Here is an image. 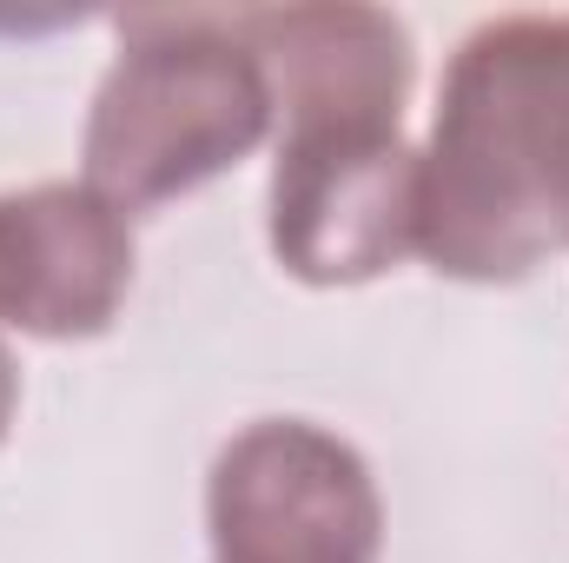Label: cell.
Masks as SVG:
<instances>
[{"instance_id":"6da1fadb","label":"cell","mask_w":569,"mask_h":563,"mask_svg":"<svg viewBox=\"0 0 569 563\" xmlns=\"http://www.w3.org/2000/svg\"><path fill=\"white\" fill-rule=\"evenodd\" d=\"M569 246V13L483 20L437 87L418 152V253L503 285Z\"/></svg>"},{"instance_id":"7a4b0ae2","label":"cell","mask_w":569,"mask_h":563,"mask_svg":"<svg viewBox=\"0 0 569 563\" xmlns=\"http://www.w3.org/2000/svg\"><path fill=\"white\" fill-rule=\"evenodd\" d=\"M272 80L232 13H120V60L87 113V186L127 219L239 166L272 134Z\"/></svg>"},{"instance_id":"3957f363","label":"cell","mask_w":569,"mask_h":563,"mask_svg":"<svg viewBox=\"0 0 569 563\" xmlns=\"http://www.w3.org/2000/svg\"><path fill=\"white\" fill-rule=\"evenodd\" d=\"M212 563H378L385 497L371 464L325 424H246L206 477Z\"/></svg>"},{"instance_id":"277c9868","label":"cell","mask_w":569,"mask_h":563,"mask_svg":"<svg viewBox=\"0 0 569 563\" xmlns=\"http://www.w3.org/2000/svg\"><path fill=\"white\" fill-rule=\"evenodd\" d=\"M272 253L305 285H365L418 253V146L405 127H284Z\"/></svg>"},{"instance_id":"5b68a950","label":"cell","mask_w":569,"mask_h":563,"mask_svg":"<svg viewBox=\"0 0 569 563\" xmlns=\"http://www.w3.org/2000/svg\"><path fill=\"white\" fill-rule=\"evenodd\" d=\"M133 285V219L87 179L0 192V325L33 338H93Z\"/></svg>"},{"instance_id":"8992f818","label":"cell","mask_w":569,"mask_h":563,"mask_svg":"<svg viewBox=\"0 0 569 563\" xmlns=\"http://www.w3.org/2000/svg\"><path fill=\"white\" fill-rule=\"evenodd\" d=\"M284 127H405L411 33L385 7H232Z\"/></svg>"},{"instance_id":"52a82bcc","label":"cell","mask_w":569,"mask_h":563,"mask_svg":"<svg viewBox=\"0 0 569 563\" xmlns=\"http://www.w3.org/2000/svg\"><path fill=\"white\" fill-rule=\"evenodd\" d=\"M13 405H20V372H13V358H7V345H0V437H7V424H13Z\"/></svg>"}]
</instances>
